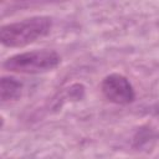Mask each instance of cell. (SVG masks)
<instances>
[{"instance_id":"cell-3","label":"cell","mask_w":159,"mask_h":159,"mask_svg":"<svg viewBox=\"0 0 159 159\" xmlns=\"http://www.w3.org/2000/svg\"><path fill=\"white\" fill-rule=\"evenodd\" d=\"M103 96L116 104H129L135 98V92L127 77L119 73H111L101 83Z\"/></svg>"},{"instance_id":"cell-2","label":"cell","mask_w":159,"mask_h":159,"mask_svg":"<svg viewBox=\"0 0 159 159\" xmlns=\"http://www.w3.org/2000/svg\"><path fill=\"white\" fill-rule=\"evenodd\" d=\"M61 62L60 55L53 50H32L16 53L6 58L2 67L10 72L17 73H42L56 68Z\"/></svg>"},{"instance_id":"cell-4","label":"cell","mask_w":159,"mask_h":159,"mask_svg":"<svg viewBox=\"0 0 159 159\" xmlns=\"http://www.w3.org/2000/svg\"><path fill=\"white\" fill-rule=\"evenodd\" d=\"M22 83L14 77H2L0 82V98L1 102L14 101L20 97Z\"/></svg>"},{"instance_id":"cell-1","label":"cell","mask_w":159,"mask_h":159,"mask_svg":"<svg viewBox=\"0 0 159 159\" xmlns=\"http://www.w3.org/2000/svg\"><path fill=\"white\" fill-rule=\"evenodd\" d=\"M52 26L48 16H32L17 22L4 25L0 30V41L6 47H24L46 36Z\"/></svg>"}]
</instances>
